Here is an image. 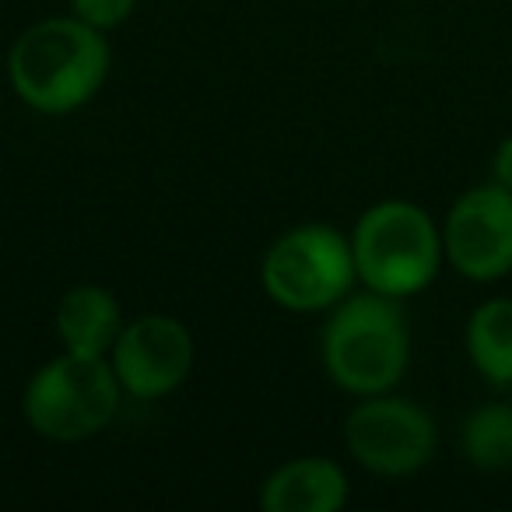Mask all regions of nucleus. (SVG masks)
Masks as SVG:
<instances>
[{
	"instance_id": "f03ea898",
	"label": "nucleus",
	"mask_w": 512,
	"mask_h": 512,
	"mask_svg": "<svg viewBox=\"0 0 512 512\" xmlns=\"http://www.w3.org/2000/svg\"><path fill=\"white\" fill-rule=\"evenodd\" d=\"M327 376L351 397L390 393L411 365V327L400 299L379 292H351L330 309L320 334Z\"/></svg>"
},
{
	"instance_id": "f257e3e1",
	"label": "nucleus",
	"mask_w": 512,
	"mask_h": 512,
	"mask_svg": "<svg viewBox=\"0 0 512 512\" xmlns=\"http://www.w3.org/2000/svg\"><path fill=\"white\" fill-rule=\"evenodd\" d=\"M106 32L60 15L29 25L8 50V85L29 109L67 116L88 106L109 78Z\"/></svg>"
},
{
	"instance_id": "7ed1b4c3",
	"label": "nucleus",
	"mask_w": 512,
	"mask_h": 512,
	"mask_svg": "<svg viewBox=\"0 0 512 512\" xmlns=\"http://www.w3.org/2000/svg\"><path fill=\"white\" fill-rule=\"evenodd\" d=\"M351 253L362 288L390 299L421 295L446 264L442 225L414 200H379L351 228Z\"/></svg>"
},
{
	"instance_id": "6e6552de",
	"label": "nucleus",
	"mask_w": 512,
	"mask_h": 512,
	"mask_svg": "<svg viewBox=\"0 0 512 512\" xmlns=\"http://www.w3.org/2000/svg\"><path fill=\"white\" fill-rule=\"evenodd\" d=\"M123 393L134 400H158L190 379L197 365V344L183 320L165 313H144L123 327L109 351Z\"/></svg>"
},
{
	"instance_id": "9d476101",
	"label": "nucleus",
	"mask_w": 512,
	"mask_h": 512,
	"mask_svg": "<svg viewBox=\"0 0 512 512\" xmlns=\"http://www.w3.org/2000/svg\"><path fill=\"white\" fill-rule=\"evenodd\" d=\"M53 327L64 344V351L85 358H109L113 344L123 334V309L109 288L102 285H78L57 302Z\"/></svg>"
},
{
	"instance_id": "1a4fd4ad",
	"label": "nucleus",
	"mask_w": 512,
	"mask_h": 512,
	"mask_svg": "<svg viewBox=\"0 0 512 512\" xmlns=\"http://www.w3.org/2000/svg\"><path fill=\"white\" fill-rule=\"evenodd\" d=\"M351 484L341 463L327 456H295L260 484L264 512H341Z\"/></svg>"
},
{
	"instance_id": "4468645a",
	"label": "nucleus",
	"mask_w": 512,
	"mask_h": 512,
	"mask_svg": "<svg viewBox=\"0 0 512 512\" xmlns=\"http://www.w3.org/2000/svg\"><path fill=\"white\" fill-rule=\"evenodd\" d=\"M491 179L512 193V134L505 137L495 148V155H491Z\"/></svg>"
},
{
	"instance_id": "9b49d317",
	"label": "nucleus",
	"mask_w": 512,
	"mask_h": 512,
	"mask_svg": "<svg viewBox=\"0 0 512 512\" xmlns=\"http://www.w3.org/2000/svg\"><path fill=\"white\" fill-rule=\"evenodd\" d=\"M467 358L474 372L495 390H512V299H484L467 316L463 330Z\"/></svg>"
},
{
	"instance_id": "0eeeda50",
	"label": "nucleus",
	"mask_w": 512,
	"mask_h": 512,
	"mask_svg": "<svg viewBox=\"0 0 512 512\" xmlns=\"http://www.w3.org/2000/svg\"><path fill=\"white\" fill-rule=\"evenodd\" d=\"M446 264L467 281H498L512 274V193L495 179L470 186L442 221Z\"/></svg>"
},
{
	"instance_id": "423d86ee",
	"label": "nucleus",
	"mask_w": 512,
	"mask_h": 512,
	"mask_svg": "<svg viewBox=\"0 0 512 512\" xmlns=\"http://www.w3.org/2000/svg\"><path fill=\"white\" fill-rule=\"evenodd\" d=\"M439 428L421 404L390 393L362 397L344 418V449L379 477H407L432 463Z\"/></svg>"
},
{
	"instance_id": "ddd939ff",
	"label": "nucleus",
	"mask_w": 512,
	"mask_h": 512,
	"mask_svg": "<svg viewBox=\"0 0 512 512\" xmlns=\"http://www.w3.org/2000/svg\"><path fill=\"white\" fill-rule=\"evenodd\" d=\"M71 4V15L81 18L85 25L99 32H113L123 22H130V15L137 11V0H67Z\"/></svg>"
},
{
	"instance_id": "39448f33",
	"label": "nucleus",
	"mask_w": 512,
	"mask_h": 512,
	"mask_svg": "<svg viewBox=\"0 0 512 512\" xmlns=\"http://www.w3.org/2000/svg\"><path fill=\"white\" fill-rule=\"evenodd\" d=\"M123 386L109 358L64 355L39 365L22 397V414L50 442H85L109 428L123 404Z\"/></svg>"
},
{
	"instance_id": "20e7f679",
	"label": "nucleus",
	"mask_w": 512,
	"mask_h": 512,
	"mask_svg": "<svg viewBox=\"0 0 512 512\" xmlns=\"http://www.w3.org/2000/svg\"><path fill=\"white\" fill-rule=\"evenodd\" d=\"M260 285L288 313H327L358 285L351 235L323 221L288 228L264 253Z\"/></svg>"
},
{
	"instance_id": "f8f14e48",
	"label": "nucleus",
	"mask_w": 512,
	"mask_h": 512,
	"mask_svg": "<svg viewBox=\"0 0 512 512\" xmlns=\"http://www.w3.org/2000/svg\"><path fill=\"white\" fill-rule=\"evenodd\" d=\"M460 449L477 470H512V400H491L470 411L460 428Z\"/></svg>"
}]
</instances>
